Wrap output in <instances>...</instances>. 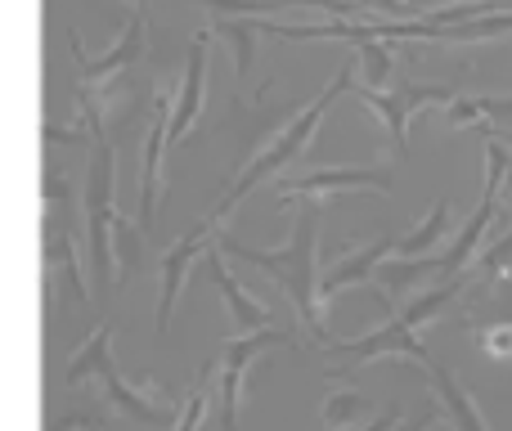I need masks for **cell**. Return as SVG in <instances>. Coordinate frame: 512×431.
Masks as SVG:
<instances>
[{"mask_svg": "<svg viewBox=\"0 0 512 431\" xmlns=\"http://www.w3.org/2000/svg\"><path fill=\"white\" fill-rule=\"evenodd\" d=\"M324 198H301L297 220H292L283 247H248L230 234V229H216V247L234 261L252 265V270L270 274L274 288L292 301L297 319L319 337V346L328 342V310L319 301V225H324Z\"/></svg>", "mask_w": 512, "mask_h": 431, "instance_id": "6da1fadb", "label": "cell"}, {"mask_svg": "<svg viewBox=\"0 0 512 431\" xmlns=\"http://www.w3.org/2000/svg\"><path fill=\"white\" fill-rule=\"evenodd\" d=\"M351 72H355V59H346L342 68H337V77L328 81V86L319 90V95L310 99V104H301V113H297V117H288V122H283L279 131H274L270 140H265L261 149H256L248 162H243V167H239V176H234L230 185L221 189V198H216V203L203 212L207 225L225 229V216H230L234 207H239L243 198H248L252 189L261 185V180L279 176V171L288 167V162H297V158H301V149H306V144L315 140L319 122H324V117L333 113V104H337V99H342L346 90H351Z\"/></svg>", "mask_w": 512, "mask_h": 431, "instance_id": "7a4b0ae2", "label": "cell"}, {"mask_svg": "<svg viewBox=\"0 0 512 431\" xmlns=\"http://www.w3.org/2000/svg\"><path fill=\"white\" fill-rule=\"evenodd\" d=\"M81 216H86V256H90V279L95 288H113L122 279L117 270V149L108 131L95 135L90 144V167H86V194H81Z\"/></svg>", "mask_w": 512, "mask_h": 431, "instance_id": "3957f363", "label": "cell"}, {"mask_svg": "<svg viewBox=\"0 0 512 431\" xmlns=\"http://www.w3.org/2000/svg\"><path fill=\"white\" fill-rule=\"evenodd\" d=\"M144 45H149V18H144V9H135V14L126 18L117 45L104 54H86L81 32L72 27L68 50H72V63H77V77L72 81H86V86H95V90H108V86H117V81H131L135 68H140V59H144Z\"/></svg>", "mask_w": 512, "mask_h": 431, "instance_id": "277c9868", "label": "cell"}, {"mask_svg": "<svg viewBox=\"0 0 512 431\" xmlns=\"http://www.w3.org/2000/svg\"><path fill=\"white\" fill-rule=\"evenodd\" d=\"M171 108L176 95H149V122H144V144H140V198H135V225L144 238L158 225V203H162V153L171 149Z\"/></svg>", "mask_w": 512, "mask_h": 431, "instance_id": "5b68a950", "label": "cell"}, {"mask_svg": "<svg viewBox=\"0 0 512 431\" xmlns=\"http://www.w3.org/2000/svg\"><path fill=\"white\" fill-rule=\"evenodd\" d=\"M274 346H297L292 328H256L221 342V431H239V405H243V378L265 351Z\"/></svg>", "mask_w": 512, "mask_h": 431, "instance_id": "8992f818", "label": "cell"}, {"mask_svg": "<svg viewBox=\"0 0 512 431\" xmlns=\"http://www.w3.org/2000/svg\"><path fill=\"white\" fill-rule=\"evenodd\" d=\"M328 355H346L351 364H342V369H333V378H346V373H355V364H373V360H396V355H405L409 364H423L432 360V351L423 346V337H418V328L409 324L400 310H391L387 324H378L373 333L355 337V342H337V337H328L324 342Z\"/></svg>", "mask_w": 512, "mask_h": 431, "instance_id": "52a82bcc", "label": "cell"}, {"mask_svg": "<svg viewBox=\"0 0 512 431\" xmlns=\"http://www.w3.org/2000/svg\"><path fill=\"white\" fill-rule=\"evenodd\" d=\"M333 194H378L391 198L396 194V176H391L387 162H369V167H315L297 180H283L279 185V203H292V198H333Z\"/></svg>", "mask_w": 512, "mask_h": 431, "instance_id": "ba28073f", "label": "cell"}, {"mask_svg": "<svg viewBox=\"0 0 512 431\" xmlns=\"http://www.w3.org/2000/svg\"><path fill=\"white\" fill-rule=\"evenodd\" d=\"M45 283H50V297L68 310L90 301L77 256V225L68 220H45Z\"/></svg>", "mask_w": 512, "mask_h": 431, "instance_id": "9c48e42d", "label": "cell"}, {"mask_svg": "<svg viewBox=\"0 0 512 431\" xmlns=\"http://www.w3.org/2000/svg\"><path fill=\"white\" fill-rule=\"evenodd\" d=\"M207 220L198 216V225H189L185 234L176 238V243L162 252V288H158V342H167V333H171V315H176V301H180V292H185V279H189V270H194V261L198 256H207Z\"/></svg>", "mask_w": 512, "mask_h": 431, "instance_id": "30bf717a", "label": "cell"}, {"mask_svg": "<svg viewBox=\"0 0 512 431\" xmlns=\"http://www.w3.org/2000/svg\"><path fill=\"white\" fill-rule=\"evenodd\" d=\"M207 41L212 32L198 27L189 36V50H185V72H180V90H176V108H171V144H185L189 131L198 126L207 104Z\"/></svg>", "mask_w": 512, "mask_h": 431, "instance_id": "8fae6325", "label": "cell"}, {"mask_svg": "<svg viewBox=\"0 0 512 431\" xmlns=\"http://www.w3.org/2000/svg\"><path fill=\"white\" fill-rule=\"evenodd\" d=\"M99 387H104L108 409H117L122 418H131V423H140L149 431H176L180 409L167 405V400H153L158 391H144V387H135V382H126L122 373H117V364H108V369H104Z\"/></svg>", "mask_w": 512, "mask_h": 431, "instance_id": "7c38bea8", "label": "cell"}, {"mask_svg": "<svg viewBox=\"0 0 512 431\" xmlns=\"http://www.w3.org/2000/svg\"><path fill=\"white\" fill-rule=\"evenodd\" d=\"M203 270H207V279H212V288L221 292V301H225V310H230V319L239 324V333H256V328H274L270 306H265L261 297H252V292L243 288V279L230 270V256H225L216 243L207 247Z\"/></svg>", "mask_w": 512, "mask_h": 431, "instance_id": "4fadbf2b", "label": "cell"}, {"mask_svg": "<svg viewBox=\"0 0 512 431\" xmlns=\"http://www.w3.org/2000/svg\"><path fill=\"white\" fill-rule=\"evenodd\" d=\"M360 104L382 122L391 149H396L400 158H409V122H414V113L423 108L418 104V95H414V81L400 77L391 90H364L360 86Z\"/></svg>", "mask_w": 512, "mask_h": 431, "instance_id": "5bb4252c", "label": "cell"}, {"mask_svg": "<svg viewBox=\"0 0 512 431\" xmlns=\"http://www.w3.org/2000/svg\"><path fill=\"white\" fill-rule=\"evenodd\" d=\"M414 369L427 373V382H432L436 400H441V409H445V418H450L454 431H490L486 414H481V405L472 400V391L463 387V382L454 378V373L445 369L441 360H436V355H432V360H423V364H414Z\"/></svg>", "mask_w": 512, "mask_h": 431, "instance_id": "9a60e30c", "label": "cell"}, {"mask_svg": "<svg viewBox=\"0 0 512 431\" xmlns=\"http://www.w3.org/2000/svg\"><path fill=\"white\" fill-rule=\"evenodd\" d=\"M391 247H396V238H391V234H378L369 247H360V252L342 256L337 265H328L324 279H319V301H324V310H328V301H333L342 288H355V283H369L373 274H378V265L387 261Z\"/></svg>", "mask_w": 512, "mask_h": 431, "instance_id": "2e32d148", "label": "cell"}, {"mask_svg": "<svg viewBox=\"0 0 512 431\" xmlns=\"http://www.w3.org/2000/svg\"><path fill=\"white\" fill-rule=\"evenodd\" d=\"M432 279H450V274H445V256H396L391 252V261H382L378 274H373L378 292L391 306L405 301L418 283H432Z\"/></svg>", "mask_w": 512, "mask_h": 431, "instance_id": "e0dca14e", "label": "cell"}, {"mask_svg": "<svg viewBox=\"0 0 512 431\" xmlns=\"http://www.w3.org/2000/svg\"><path fill=\"white\" fill-rule=\"evenodd\" d=\"M495 216H499V194H486V189H481L477 212L468 216V225L459 229V238H454V243L441 252L445 256V274H450V279H454V274H463L481 256V238H486V229L495 225Z\"/></svg>", "mask_w": 512, "mask_h": 431, "instance_id": "ac0fdd59", "label": "cell"}, {"mask_svg": "<svg viewBox=\"0 0 512 431\" xmlns=\"http://www.w3.org/2000/svg\"><path fill=\"white\" fill-rule=\"evenodd\" d=\"M108 364H113V319H104V324L72 351V360L63 364V387H86L90 378H104Z\"/></svg>", "mask_w": 512, "mask_h": 431, "instance_id": "d6986e66", "label": "cell"}, {"mask_svg": "<svg viewBox=\"0 0 512 431\" xmlns=\"http://www.w3.org/2000/svg\"><path fill=\"white\" fill-rule=\"evenodd\" d=\"M454 131H495V122L512 117V95H459L454 104H445Z\"/></svg>", "mask_w": 512, "mask_h": 431, "instance_id": "ffe728a7", "label": "cell"}, {"mask_svg": "<svg viewBox=\"0 0 512 431\" xmlns=\"http://www.w3.org/2000/svg\"><path fill=\"white\" fill-rule=\"evenodd\" d=\"M216 36H225V41H230V50H234V81H239V90H248L252 68H256V36H261L256 18H248V14H216Z\"/></svg>", "mask_w": 512, "mask_h": 431, "instance_id": "44dd1931", "label": "cell"}, {"mask_svg": "<svg viewBox=\"0 0 512 431\" xmlns=\"http://www.w3.org/2000/svg\"><path fill=\"white\" fill-rule=\"evenodd\" d=\"M445 229H450V198H436V203L418 216V225L409 229V234L396 238V256H427V252H436V243L445 238Z\"/></svg>", "mask_w": 512, "mask_h": 431, "instance_id": "7402d4cb", "label": "cell"}, {"mask_svg": "<svg viewBox=\"0 0 512 431\" xmlns=\"http://www.w3.org/2000/svg\"><path fill=\"white\" fill-rule=\"evenodd\" d=\"M508 270H512V220H508V229L495 238V243L481 247V256H477V261H472L463 274H468V288L490 292Z\"/></svg>", "mask_w": 512, "mask_h": 431, "instance_id": "603a6c76", "label": "cell"}, {"mask_svg": "<svg viewBox=\"0 0 512 431\" xmlns=\"http://www.w3.org/2000/svg\"><path fill=\"white\" fill-rule=\"evenodd\" d=\"M355 68H360V86L364 90H391L396 86V45L391 41H364L355 54Z\"/></svg>", "mask_w": 512, "mask_h": 431, "instance_id": "cb8c5ba5", "label": "cell"}, {"mask_svg": "<svg viewBox=\"0 0 512 431\" xmlns=\"http://www.w3.org/2000/svg\"><path fill=\"white\" fill-rule=\"evenodd\" d=\"M373 414V400L364 391H328L324 405H319V418H324L333 431H346V427H360V418Z\"/></svg>", "mask_w": 512, "mask_h": 431, "instance_id": "d4e9b609", "label": "cell"}, {"mask_svg": "<svg viewBox=\"0 0 512 431\" xmlns=\"http://www.w3.org/2000/svg\"><path fill=\"white\" fill-rule=\"evenodd\" d=\"M140 234H144L140 225H131V220L117 216V225H113V247H117V270H122V279H131V274L140 270V261H144Z\"/></svg>", "mask_w": 512, "mask_h": 431, "instance_id": "484cf974", "label": "cell"}, {"mask_svg": "<svg viewBox=\"0 0 512 431\" xmlns=\"http://www.w3.org/2000/svg\"><path fill=\"white\" fill-rule=\"evenodd\" d=\"M216 373V364H207L203 373H198L194 382H189V391H185V405H180V423L176 431H198L203 427V418H207V378Z\"/></svg>", "mask_w": 512, "mask_h": 431, "instance_id": "4316f807", "label": "cell"}, {"mask_svg": "<svg viewBox=\"0 0 512 431\" xmlns=\"http://www.w3.org/2000/svg\"><path fill=\"white\" fill-rule=\"evenodd\" d=\"M45 431H108V409L104 405H77L68 414L50 418Z\"/></svg>", "mask_w": 512, "mask_h": 431, "instance_id": "83f0119b", "label": "cell"}, {"mask_svg": "<svg viewBox=\"0 0 512 431\" xmlns=\"http://www.w3.org/2000/svg\"><path fill=\"white\" fill-rule=\"evenodd\" d=\"M481 351H486L490 360H512V324H490L486 333H481Z\"/></svg>", "mask_w": 512, "mask_h": 431, "instance_id": "f1b7e54d", "label": "cell"}, {"mask_svg": "<svg viewBox=\"0 0 512 431\" xmlns=\"http://www.w3.org/2000/svg\"><path fill=\"white\" fill-rule=\"evenodd\" d=\"M405 418H400V405H391V409H382L373 423H364V427H346V431H396Z\"/></svg>", "mask_w": 512, "mask_h": 431, "instance_id": "f546056e", "label": "cell"}, {"mask_svg": "<svg viewBox=\"0 0 512 431\" xmlns=\"http://www.w3.org/2000/svg\"><path fill=\"white\" fill-rule=\"evenodd\" d=\"M364 5L378 9L387 23H391V18H405V14H409V0H364Z\"/></svg>", "mask_w": 512, "mask_h": 431, "instance_id": "4dcf8cb0", "label": "cell"}, {"mask_svg": "<svg viewBox=\"0 0 512 431\" xmlns=\"http://www.w3.org/2000/svg\"><path fill=\"white\" fill-rule=\"evenodd\" d=\"M432 427H436V409H418V414H409L396 431H432Z\"/></svg>", "mask_w": 512, "mask_h": 431, "instance_id": "1f68e13d", "label": "cell"}, {"mask_svg": "<svg viewBox=\"0 0 512 431\" xmlns=\"http://www.w3.org/2000/svg\"><path fill=\"white\" fill-rule=\"evenodd\" d=\"M490 135H499V140H504L508 149H512V131H490Z\"/></svg>", "mask_w": 512, "mask_h": 431, "instance_id": "d6a6232c", "label": "cell"}, {"mask_svg": "<svg viewBox=\"0 0 512 431\" xmlns=\"http://www.w3.org/2000/svg\"><path fill=\"white\" fill-rule=\"evenodd\" d=\"M131 5H135V9H144V0H131Z\"/></svg>", "mask_w": 512, "mask_h": 431, "instance_id": "836d02e7", "label": "cell"}]
</instances>
